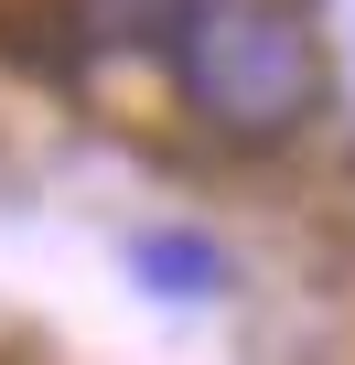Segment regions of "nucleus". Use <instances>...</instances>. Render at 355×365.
<instances>
[{
  "label": "nucleus",
  "instance_id": "1",
  "mask_svg": "<svg viewBox=\"0 0 355 365\" xmlns=\"http://www.w3.org/2000/svg\"><path fill=\"white\" fill-rule=\"evenodd\" d=\"M161 54L184 76V108L226 140H280L312 108V33L280 0H172Z\"/></svg>",
  "mask_w": 355,
  "mask_h": 365
},
{
  "label": "nucleus",
  "instance_id": "2",
  "mask_svg": "<svg viewBox=\"0 0 355 365\" xmlns=\"http://www.w3.org/2000/svg\"><path fill=\"white\" fill-rule=\"evenodd\" d=\"M172 22V0H76V43L86 54H151Z\"/></svg>",
  "mask_w": 355,
  "mask_h": 365
},
{
  "label": "nucleus",
  "instance_id": "3",
  "mask_svg": "<svg viewBox=\"0 0 355 365\" xmlns=\"http://www.w3.org/2000/svg\"><path fill=\"white\" fill-rule=\"evenodd\" d=\"M129 279H151V290H216L226 258L205 237H151V247H129Z\"/></svg>",
  "mask_w": 355,
  "mask_h": 365
}]
</instances>
